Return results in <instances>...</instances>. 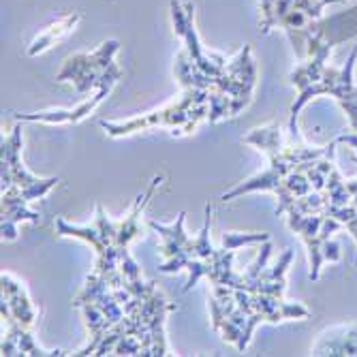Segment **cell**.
<instances>
[{"label": "cell", "instance_id": "11", "mask_svg": "<svg viewBox=\"0 0 357 357\" xmlns=\"http://www.w3.org/2000/svg\"><path fill=\"white\" fill-rule=\"evenodd\" d=\"M120 52L118 41H105L94 52H82L67 56L62 69L56 73L58 82H71L79 96H88L90 92L114 88L122 77V69L116 62V54Z\"/></svg>", "mask_w": 357, "mask_h": 357}, {"label": "cell", "instance_id": "3", "mask_svg": "<svg viewBox=\"0 0 357 357\" xmlns=\"http://www.w3.org/2000/svg\"><path fill=\"white\" fill-rule=\"evenodd\" d=\"M186 212H180L174 222H156L148 220V227L160 236L165 261L160 264V272L174 274L180 270L188 272V280L184 284V294L190 291L202 278H210L212 287H234L248 291V278L244 272H238L234 268V259L238 248L242 246H255L270 240L268 234H240V231H225L222 234V246H214L210 240V227H212V206L206 208V222L199 229V234L190 238L184 229Z\"/></svg>", "mask_w": 357, "mask_h": 357}, {"label": "cell", "instance_id": "7", "mask_svg": "<svg viewBox=\"0 0 357 357\" xmlns=\"http://www.w3.org/2000/svg\"><path fill=\"white\" fill-rule=\"evenodd\" d=\"M174 310L176 304L150 282L131 298L124 319L99 342L94 355H169L165 323Z\"/></svg>", "mask_w": 357, "mask_h": 357}, {"label": "cell", "instance_id": "12", "mask_svg": "<svg viewBox=\"0 0 357 357\" xmlns=\"http://www.w3.org/2000/svg\"><path fill=\"white\" fill-rule=\"evenodd\" d=\"M289 229L298 234L308 248V264H310V280H319L321 270L328 261H340V248L332 240L344 225L328 214H287Z\"/></svg>", "mask_w": 357, "mask_h": 357}, {"label": "cell", "instance_id": "14", "mask_svg": "<svg viewBox=\"0 0 357 357\" xmlns=\"http://www.w3.org/2000/svg\"><path fill=\"white\" fill-rule=\"evenodd\" d=\"M112 88L105 90H96L92 92V96L84 99L79 105L71 107V109H45V112H35V114H13L15 120L20 122H41V124H77L84 118H88L96 107H99L105 96H109Z\"/></svg>", "mask_w": 357, "mask_h": 357}, {"label": "cell", "instance_id": "13", "mask_svg": "<svg viewBox=\"0 0 357 357\" xmlns=\"http://www.w3.org/2000/svg\"><path fill=\"white\" fill-rule=\"evenodd\" d=\"M3 282V304H0V312L3 319H13L24 328H32L37 321V308L28 298L26 287L11 274H3L0 278Z\"/></svg>", "mask_w": 357, "mask_h": 357}, {"label": "cell", "instance_id": "16", "mask_svg": "<svg viewBox=\"0 0 357 357\" xmlns=\"http://www.w3.org/2000/svg\"><path fill=\"white\" fill-rule=\"evenodd\" d=\"M312 355H357V323L323 332L312 347Z\"/></svg>", "mask_w": 357, "mask_h": 357}, {"label": "cell", "instance_id": "5", "mask_svg": "<svg viewBox=\"0 0 357 357\" xmlns=\"http://www.w3.org/2000/svg\"><path fill=\"white\" fill-rule=\"evenodd\" d=\"M332 50H334V43H330L312 26L306 37L304 62L291 73V84L298 88V96L289 109V131L294 142L298 144H300V131H298L300 112L306 107L310 99H317V96H323V94L334 96L340 103V107L349 116L351 128L357 133V84L353 79L355 60H357V41L344 62V67L340 69L328 67V58Z\"/></svg>", "mask_w": 357, "mask_h": 357}, {"label": "cell", "instance_id": "17", "mask_svg": "<svg viewBox=\"0 0 357 357\" xmlns=\"http://www.w3.org/2000/svg\"><path fill=\"white\" fill-rule=\"evenodd\" d=\"M77 22H79V15L77 13H69V15H62L60 20H56L54 24H50L47 28H43V32H39V35L32 39V43L28 45V56L43 54L54 43L67 39L71 32L75 30Z\"/></svg>", "mask_w": 357, "mask_h": 357}, {"label": "cell", "instance_id": "8", "mask_svg": "<svg viewBox=\"0 0 357 357\" xmlns=\"http://www.w3.org/2000/svg\"><path fill=\"white\" fill-rule=\"evenodd\" d=\"M24 135L22 126L15 124L9 135L0 142V182H3V240L13 242L17 238V225L32 222L37 225L41 220L39 212L30 208L43 199L45 195L60 182L58 178H39L30 174L24 165Z\"/></svg>", "mask_w": 357, "mask_h": 357}, {"label": "cell", "instance_id": "15", "mask_svg": "<svg viewBox=\"0 0 357 357\" xmlns=\"http://www.w3.org/2000/svg\"><path fill=\"white\" fill-rule=\"evenodd\" d=\"M7 321V330H5V338H3V351L5 357H13V355H30V357H54V355H64V351L60 349H43L35 334H32V328H24L13 319H5Z\"/></svg>", "mask_w": 357, "mask_h": 357}, {"label": "cell", "instance_id": "1", "mask_svg": "<svg viewBox=\"0 0 357 357\" xmlns=\"http://www.w3.org/2000/svg\"><path fill=\"white\" fill-rule=\"evenodd\" d=\"M174 32L182 39L176 54L174 75L182 88L204 90L210 96V122L240 116L252 101L257 86V64L250 45L227 58L202 43L195 26V5L190 0H172Z\"/></svg>", "mask_w": 357, "mask_h": 357}, {"label": "cell", "instance_id": "2", "mask_svg": "<svg viewBox=\"0 0 357 357\" xmlns=\"http://www.w3.org/2000/svg\"><path fill=\"white\" fill-rule=\"evenodd\" d=\"M248 146H255L268 154L270 165L266 172L257 174L231 190L220 195V202H231L248 192H274L278 197L276 216H282L287 208L300 197H306L312 190H323L328 184L332 169L336 167V146L338 139H332L328 146H282V135L276 124L259 126L242 139Z\"/></svg>", "mask_w": 357, "mask_h": 357}, {"label": "cell", "instance_id": "10", "mask_svg": "<svg viewBox=\"0 0 357 357\" xmlns=\"http://www.w3.org/2000/svg\"><path fill=\"white\" fill-rule=\"evenodd\" d=\"M347 0H261V32L280 28L289 37L296 54L304 60L306 37L314 22L323 17V11Z\"/></svg>", "mask_w": 357, "mask_h": 357}, {"label": "cell", "instance_id": "4", "mask_svg": "<svg viewBox=\"0 0 357 357\" xmlns=\"http://www.w3.org/2000/svg\"><path fill=\"white\" fill-rule=\"evenodd\" d=\"M163 182V176L152 178L148 188L139 192L131 210L126 212L124 218L114 220L105 212L101 204L94 208V220L90 225H73L64 218H56V236L58 238H75L92 246L96 252L94 270L88 274L90 278L105 282L114 289L118 287H133L144 282L142 268L128 252L131 242L142 231V216L148 208L150 199L154 197L156 188Z\"/></svg>", "mask_w": 357, "mask_h": 357}, {"label": "cell", "instance_id": "9", "mask_svg": "<svg viewBox=\"0 0 357 357\" xmlns=\"http://www.w3.org/2000/svg\"><path fill=\"white\" fill-rule=\"evenodd\" d=\"M204 120H210V96L204 90L184 88L178 99L154 112L124 120H101V128L109 137H126L148 128H172V135H188Z\"/></svg>", "mask_w": 357, "mask_h": 357}, {"label": "cell", "instance_id": "6", "mask_svg": "<svg viewBox=\"0 0 357 357\" xmlns=\"http://www.w3.org/2000/svg\"><path fill=\"white\" fill-rule=\"evenodd\" d=\"M310 310L302 302H289L284 294L268 291H244L234 287H212L210 319L212 328L220 332L222 340L244 351L255 330L261 323H278L289 319H308Z\"/></svg>", "mask_w": 357, "mask_h": 357}]
</instances>
